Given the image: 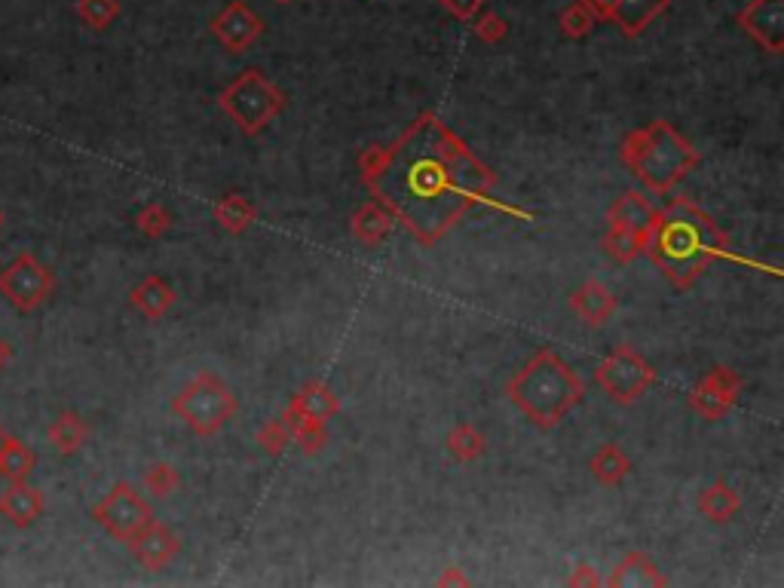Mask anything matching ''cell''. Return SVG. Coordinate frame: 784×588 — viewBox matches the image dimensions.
<instances>
[{
	"label": "cell",
	"instance_id": "cell-31",
	"mask_svg": "<svg viewBox=\"0 0 784 588\" xmlns=\"http://www.w3.org/2000/svg\"><path fill=\"white\" fill-rule=\"evenodd\" d=\"M135 224H138V230H141L144 236L157 239V236H163V233L172 227V215H169V209H166L163 203H147V206L135 215Z\"/></svg>",
	"mask_w": 784,
	"mask_h": 588
},
{
	"label": "cell",
	"instance_id": "cell-21",
	"mask_svg": "<svg viewBox=\"0 0 784 588\" xmlns=\"http://www.w3.org/2000/svg\"><path fill=\"white\" fill-rule=\"evenodd\" d=\"M668 579L656 570V564L644 552H628L619 567L610 573L607 585H622V588H644V585H665Z\"/></svg>",
	"mask_w": 784,
	"mask_h": 588
},
{
	"label": "cell",
	"instance_id": "cell-13",
	"mask_svg": "<svg viewBox=\"0 0 784 588\" xmlns=\"http://www.w3.org/2000/svg\"><path fill=\"white\" fill-rule=\"evenodd\" d=\"M739 25L751 40H757L769 56L784 49V0H751L742 10Z\"/></svg>",
	"mask_w": 784,
	"mask_h": 588
},
{
	"label": "cell",
	"instance_id": "cell-12",
	"mask_svg": "<svg viewBox=\"0 0 784 588\" xmlns=\"http://www.w3.org/2000/svg\"><path fill=\"white\" fill-rule=\"evenodd\" d=\"M264 31V19L242 0H230V4L212 19V34L221 40V46L230 56L245 53Z\"/></svg>",
	"mask_w": 784,
	"mask_h": 588
},
{
	"label": "cell",
	"instance_id": "cell-39",
	"mask_svg": "<svg viewBox=\"0 0 784 588\" xmlns=\"http://www.w3.org/2000/svg\"><path fill=\"white\" fill-rule=\"evenodd\" d=\"M7 438H10V435L4 432V426H0V451H4V445H7Z\"/></svg>",
	"mask_w": 784,
	"mask_h": 588
},
{
	"label": "cell",
	"instance_id": "cell-28",
	"mask_svg": "<svg viewBox=\"0 0 784 588\" xmlns=\"http://www.w3.org/2000/svg\"><path fill=\"white\" fill-rule=\"evenodd\" d=\"M117 16L120 0H77V19L92 31H105Z\"/></svg>",
	"mask_w": 784,
	"mask_h": 588
},
{
	"label": "cell",
	"instance_id": "cell-33",
	"mask_svg": "<svg viewBox=\"0 0 784 588\" xmlns=\"http://www.w3.org/2000/svg\"><path fill=\"white\" fill-rule=\"evenodd\" d=\"M258 445H261L270 457H279V454L291 445V429H288V423H285L282 417L264 423L261 432H258Z\"/></svg>",
	"mask_w": 784,
	"mask_h": 588
},
{
	"label": "cell",
	"instance_id": "cell-24",
	"mask_svg": "<svg viewBox=\"0 0 784 588\" xmlns=\"http://www.w3.org/2000/svg\"><path fill=\"white\" fill-rule=\"evenodd\" d=\"M588 469H592V475H595L601 484L616 487V484H622V481L628 478L631 460H628V454H625L619 445L607 441V445H601V448L592 454V460H588Z\"/></svg>",
	"mask_w": 784,
	"mask_h": 588
},
{
	"label": "cell",
	"instance_id": "cell-41",
	"mask_svg": "<svg viewBox=\"0 0 784 588\" xmlns=\"http://www.w3.org/2000/svg\"><path fill=\"white\" fill-rule=\"evenodd\" d=\"M0 227H4V209H0Z\"/></svg>",
	"mask_w": 784,
	"mask_h": 588
},
{
	"label": "cell",
	"instance_id": "cell-35",
	"mask_svg": "<svg viewBox=\"0 0 784 588\" xmlns=\"http://www.w3.org/2000/svg\"><path fill=\"white\" fill-rule=\"evenodd\" d=\"M441 7L460 22H472L484 10V0H441Z\"/></svg>",
	"mask_w": 784,
	"mask_h": 588
},
{
	"label": "cell",
	"instance_id": "cell-27",
	"mask_svg": "<svg viewBox=\"0 0 784 588\" xmlns=\"http://www.w3.org/2000/svg\"><path fill=\"white\" fill-rule=\"evenodd\" d=\"M255 215H258V212H255V206H252V200H245V196H239V193L224 196V200L215 206V218H218L221 227L230 230V233H245V230L255 224Z\"/></svg>",
	"mask_w": 784,
	"mask_h": 588
},
{
	"label": "cell",
	"instance_id": "cell-25",
	"mask_svg": "<svg viewBox=\"0 0 784 588\" xmlns=\"http://www.w3.org/2000/svg\"><path fill=\"white\" fill-rule=\"evenodd\" d=\"M445 445H448V451H451V457L454 460H460V463H472V460H478V457H484V451H487V441H484V435L472 426V423H457L451 432H448V438H445Z\"/></svg>",
	"mask_w": 784,
	"mask_h": 588
},
{
	"label": "cell",
	"instance_id": "cell-40",
	"mask_svg": "<svg viewBox=\"0 0 784 588\" xmlns=\"http://www.w3.org/2000/svg\"><path fill=\"white\" fill-rule=\"evenodd\" d=\"M276 4H294V0H276Z\"/></svg>",
	"mask_w": 784,
	"mask_h": 588
},
{
	"label": "cell",
	"instance_id": "cell-7",
	"mask_svg": "<svg viewBox=\"0 0 784 588\" xmlns=\"http://www.w3.org/2000/svg\"><path fill=\"white\" fill-rule=\"evenodd\" d=\"M659 209L650 203V196L641 190H625L619 200L610 206L607 215V236H604V252L616 264H631L647 252V242L653 233Z\"/></svg>",
	"mask_w": 784,
	"mask_h": 588
},
{
	"label": "cell",
	"instance_id": "cell-14",
	"mask_svg": "<svg viewBox=\"0 0 784 588\" xmlns=\"http://www.w3.org/2000/svg\"><path fill=\"white\" fill-rule=\"evenodd\" d=\"M129 549H132L135 561L144 564L147 570H163L181 552V539L172 527H166L163 521L154 518L129 539Z\"/></svg>",
	"mask_w": 784,
	"mask_h": 588
},
{
	"label": "cell",
	"instance_id": "cell-8",
	"mask_svg": "<svg viewBox=\"0 0 784 588\" xmlns=\"http://www.w3.org/2000/svg\"><path fill=\"white\" fill-rule=\"evenodd\" d=\"M601 389L616 402V405H631L644 396V392L656 383V371L653 365L634 353L628 343H619L616 350H610L595 371Z\"/></svg>",
	"mask_w": 784,
	"mask_h": 588
},
{
	"label": "cell",
	"instance_id": "cell-32",
	"mask_svg": "<svg viewBox=\"0 0 784 588\" xmlns=\"http://www.w3.org/2000/svg\"><path fill=\"white\" fill-rule=\"evenodd\" d=\"M595 28V16L582 7V0H573V4L561 13V34L579 40V37H588V31Z\"/></svg>",
	"mask_w": 784,
	"mask_h": 588
},
{
	"label": "cell",
	"instance_id": "cell-20",
	"mask_svg": "<svg viewBox=\"0 0 784 588\" xmlns=\"http://www.w3.org/2000/svg\"><path fill=\"white\" fill-rule=\"evenodd\" d=\"M392 227H396V218H392V212L386 206H380L377 200L359 206L356 215H353V236L362 245H368V249L380 245L392 233Z\"/></svg>",
	"mask_w": 784,
	"mask_h": 588
},
{
	"label": "cell",
	"instance_id": "cell-23",
	"mask_svg": "<svg viewBox=\"0 0 784 588\" xmlns=\"http://www.w3.org/2000/svg\"><path fill=\"white\" fill-rule=\"evenodd\" d=\"M89 438V426L80 414L74 411H62L53 426H49V441H53V448L62 454V457H74Z\"/></svg>",
	"mask_w": 784,
	"mask_h": 588
},
{
	"label": "cell",
	"instance_id": "cell-30",
	"mask_svg": "<svg viewBox=\"0 0 784 588\" xmlns=\"http://www.w3.org/2000/svg\"><path fill=\"white\" fill-rule=\"evenodd\" d=\"M178 484H181V478H178L175 466H169V463H151V466L144 469V487L151 490L154 497H169V494H175Z\"/></svg>",
	"mask_w": 784,
	"mask_h": 588
},
{
	"label": "cell",
	"instance_id": "cell-36",
	"mask_svg": "<svg viewBox=\"0 0 784 588\" xmlns=\"http://www.w3.org/2000/svg\"><path fill=\"white\" fill-rule=\"evenodd\" d=\"M582 7L595 16V22H610L613 16V0H582Z\"/></svg>",
	"mask_w": 784,
	"mask_h": 588
},
{
	"label": "cell",
	"instance_id": "cell-11",
	"mask_svg": "<svg viewBox=\"0 0 784 588\" xmlns=\"http://www.w3.org/2000/svg\"><path fill=\"white\" fill-rule=\"evenodd\" d=\"M742 392V377L735 374L732 368H711L690 392V408L696 414H702L705 420H720L726 417L735 402H739Z\"/></svg>",
	"mask_w": 784,
	"mask_h": 588
},
{
	"label": "cell",
	"instance_id": "cell-5",
	"mask_svg": "<svg viewBox=\"0 0 784 588\" xmlns=\"http://www.w3.org/2000/svg\"><path fill=\"white\" fill-rule=\"evenodd\" d=\"M236 396L233 389L215 374V371H200L178 396L172 399V414L196 435H215L221 432L233 414H236Z\"/></svg>",
	"mask_w": 784,
	"mask_h": 588
},
{
	"label": "cell",
	"instance_id": "cell-22",
	"mask_svg": "<svg viewBox=\"0 0 784 588\" xmlns=\"http://www.w3.org/2000/svg\"><path fill=\"white\" fill-rule=\"evenodd\" d=\"M742 509V500L735 494V487H729L723 478L708 484L702 494H699V512L708 518V521H717V524H726L729 518H735V512Z\"/></svg>",
	"mask_w": 784,
	"mask_h": 588
},
{
	"label": "cell",
	"instance_id": "cell-38",
	"mask_svg": "<svg viewBox=\"0 0 784 588\" xmlns=\"http://www.w3.org/2000/svg\"><path fill=\"white\" fill-rule=\"evenodd\" d=\"M10 356H13V347H10V343H7L4 337H0V368H4V365L10 362Z\"/></svg>",
	"mask_w": 784,
	"mask_h": 588
},
{
	"label": "cell",
	"instance_id": "cell-3",
	"mask_svg": "<svg viewBox=\"0 0 784 588\" xmlns=\"http://www.w3.org/2000/svg\"><path fill=\"white\" fill-rule=\"evenodd\" d=\"M582 392V380L555 350L533 353L509 380L512 405L539 429H555L582 402Z\"/></svg>",
	"mask_w": 784,
	"mask_h": 588
},
{
	"label": "cell",
	"instance_id": "cell-17",
	"mask_svg": "<svg viewBox=\"0 0 784 588\" xmlns=\"http://www.w3.org/2000/svg\"><path fill=\"white\" fill-rule=\"evenodd\" d=\"M0 515L13 527H31L43 515V494L25 481H10V487L0 494Z\"/></svg>",
	"mask_w": 784,
	"mask_h": 588
},
{
	"label": "cell",
	"instance_id": "cell-2",
	"mask_svg": "<svg viewBox=\"0 0 784 588\" xmlns=\"http://www.w3.org/2000/svg\"><path fill=\"white\" fill-rule=\"evenodd\" d=\"M647 252L674 288H693L714 261L729 258V239L705 209L677 196L656 215Z\"/></svg>",
	"mask_w": 784,
	"mask_h": 588
},
{
	"label": "cell",
	"instance_id": "cell-26",
	"mask_svg": "<svg viewBox=\"0 0 784 588\" xmlns=\"http://www.w3.org/2000/svg\"><path fill=\"white\" fill-rule=\"evenodd\" d=\"M37 466L34 451L25 445L22 438H7L4 451H0V475L7 481H25Z\"/></svg>",
	"mask_w": 784,
	"mask_h": 588
},
{
	"label": "cell",
	"instance_id": "cell-4",
	"mask_svg": "<svg viewBox=\"0 0 784 588\" xmlns=\"http://www.w3.org/2000/svg\"><path fill=\"white\" fill-rule=\"evenodd\" d=\"M619 157L637 181L659 196L699 166V151L665 120L631 129L619 144Z\"/></svg>",
	"mask_w": 784,
	"mask_h": 588
},
{
	"label": "cell",
	"instance_id": "cell-6",
	"mask_svg": "<svg viewBox=\"0 0 784 588\" xmlns=\"http://www.w3.org/2000/svg\"><path fill=\"white\" fill-rule=\"evenodd\" d=\"M221 108L230 114V120L245 132L258 135L264 132L285 108V95L279 86L258 68H245L233 77V83L218 95Z\"/></svg>",
	"mask_w": 784,
	"mask_h": 588
},
{
	"label": "cell",
	"instance_id": "cell-15",
	"mask_svg": "<svg viewBox=\"0 0 784 588\" xmlns=\"http://www.w3.org/2000/svg\"><path fill=\"white\" fill-rule=\"evenodd\" d=\"M340 411V402L334 392L319 383V380H310L307 386H301L298 392L291 396L288 408H285V423H294V420H328Z\"/></svg>",
	"mask_w": 784,
	"mask_h": 588
},
{
	"label": "cell",
	"instance_id": "cell-18",
	"mask_svg": "<svg viewBox=\"0 0 784 588\" xmlns=\"http://www.w3.org/2000/svg\"><path fill=\"white\" fill-rule=\"evenodd\" d=\"M671 0H613V22L625 37L644 34L665 10Z\"/></svg>",
	"mask_w": 784,
	"mask_h": 588
},
{
	"label": "cell",
	"instance_id": "cell-29",
	"mask_svg": "<svg viewBox=\"0 0 784 588\" xmlns=\"http://www.w3.org/2000/svg\"><path fill=\"white\" fill-rule=\"evenodd\" d=\"M285 420V417H282ZM291 429V441L298 445L304 454H316L325 448V441H328V429H325V420H294L288 423Z\"/></svg>",
	"mask_w": 784,
	"mask_h": 588
},
{
	"label": "cell",
	"instance_id": "cell-19",
	"mask_svg": "<svg viewBox=\"0 0 784 588\" xmlns=\"http://www.w3.org/2000/svg\"><path fill=\"white\" fill-rule=\"evenodd\" d=\"M175 298V288L163 276H147L129 291V304L147 319H163L175 307Z\"/></svg>",
	"mask_w": 784,
	"mask_h": 588
},
{
	"label": "cell",
	"instance_id": "cell-10",
	"mask_svg": "<svg viewBox=\"0 0 784 588\" xmlns=\"http://www.w3.org/2000/svg\"><path fill=\"white\" fill-rule=\"evenodd\" d=\"M49 291H53V273H49V267H43L31 252H22L13 264L4 267V273H0V294H4L7 304H13L22 313L37 310L49 298Z\"/></svg>",
	"mask_w": 784,
	"mask_h": 588
},
{
	"label": "cell",
	"instance_id": "cell-16",
	"mask_svg": "<svg viewBox=\"0 0 784 588\" xmlns=\"http://www.w3.org/2000/svg\"><path fill=\"white\" fill-rule=\"evenodd\" d=\"M570 307L573 313L588 322V325H604L613 313H616V298L607 285H601L598 279H588L585 285H579L570 294Z\"/></svg>",
	"mask_w": 784,
	"mask_h": 588
},
{
	"label": "cell",
	"instance_id": "cell-1",
	"mask_svg": "<svg viewBox=\"0 0 784 588\" xmlns=\"http://www.w3.org/2000/svg\"><path fill=\"white\" fill-rule=\"evenodd\" d=\"M359 169L374 200L426 249L472 206L490 203V187L497 181L435 114L417 117L389 147H368Z\"/></svg>",
	"mask_w": 784,
	"mask_h": 588
},
{
	"label": "cell",
	"instance_id": "cell-9",
	"mask_svg": "<svg viewBox=\"0 0 784 588\" xmlns=\"http://www.w3.org/2000/svg\"><path fill=\"white\" fill-rule=\"evenodd\" d=\"M92 518L102 524L114 539L129 543L141 527H147L154 521V509L138 494L135 484L120 481V484L111 487V494L92 509Z\"/></svg>",
	"mask_w": 784,
	"mask_h": 588
},
{
	"label": "cell",
	"instance_id": "cell-37",
	"mask_svg": "<svg viewBox=\"0 0 784 588\" xmlns=\"http://www.w3.org/2000/svg\"><path fill=\"white\" fill-rule=\"evenodd\" d=\"M582 582H588V585H598L601 579H598L592 570H588V567H582V570H579V576H573V579H570V585H582Z\"/></svg>",
	"mask_w": 784,
	"mask_h": 588
},
{
	"label": "cell",
	"instance_id": "cell-34",
	"mask_svg": "<svg viewBox=\"0 0 784 588\" xmlns=\"http://www.w3.org/2000/svg\"><path fill=\"white\" fill-rule=\"evenodd\" d=\"M475 34L484 40V43H500L509 37V22L500 16V13H478L475 16Z\"/></svg>",
	"mask_w": 784,
	"mask_h": 588
}]
</instances>
